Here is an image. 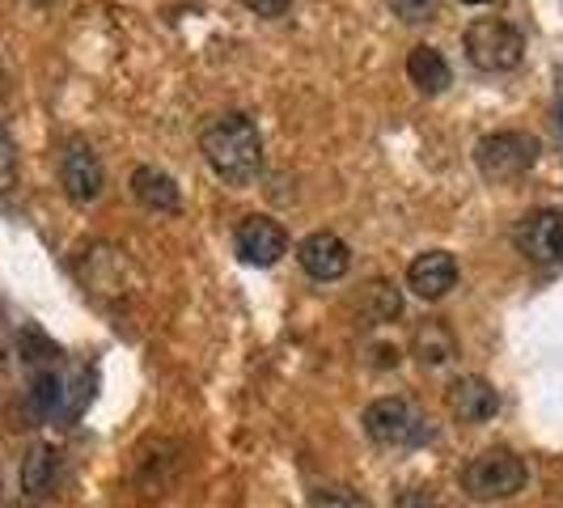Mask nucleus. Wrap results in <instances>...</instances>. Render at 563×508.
Wrapping results in <instances>:
<instances>
[{"label":"nucleus","instance_id":"1","mask_svg":"<svg viewBox=\"0 0 563 508\" xmlns=\"http://www.w3.org/2000/svg\"><path fill=\"white\" fill-rule=\"evenodd\" d=\"M199 148H203L212 174L233 183V187L254 183L258 169H263V136H258L251 114H242V111L217 114V119L203 128Z\"/></svg>","mask_w":563,"mask_h":508},{"label":"nucleus","instance_id":"2","mask_svg":"<svg viewBox=\"0 0 563 508\" xmlns=\"http://www.w3.org/2000/svg\"><path fill=\"white\" fill-rule=\"evenodd\" d=\"M530 479L526 462L512 450H483L479 457L466 462L462 471V492L479 505H496V500H512Z\"/></svg>","mask_w":563,"mask_h":508},{"label":"nucleus","instance_id":"3","mask_svg":"<svg viewBox=\"0 0 563 508\" xmlns=\"http://www.w3.org/2000/svg\"><path fill=\"white\" fill-rule=\"evenodd\" d=\"M365 432L386 450H420L432 441V423L407 398H377L365 407Z\"/></svg>","mask_w":563,"mask_h":508},{"label":"nucleus","instance_id":"4","mask_svg":"<svg viewBox=\"0 0 563 508\" xmlns=\"http://www.w3.org/2000/svg\"><path fill=\"white\" fill-rule=\"evenodd\" d=\"M542 144L530 132H492L475 144V166L483 178L492 183H508V178H521L526 169H534Z\"/></svg>","mask_w":563,"mask_h":508},{"label":"nucleus","instance_id":"5","mask_svg":"<svg viewBox=\"0 0 563 508\" xmlns=\"http://www.w3.org/2000/svg\"><path fill=\"white\" fill-rule=\"evenodd\" d=\"M466 56L483 73H508L526 56V38H521V30H512L500 18H479L466 30Z\"/></svg>","mask_w":563,"mask_h":508},{"label":"nucleus","instance_id":"6","mask_svg":"<svg viewBox=\"0 0 563 508\" xmlns=\"http://www.w3.org/2000/svg\"><path fill=\"white\" fill-rule=\"evenodd\" d=\"M517 251L547 267H563V212L560 208H538L530 217H521L512 229Z\"/></svg>","mask_w":563,"mask_h":508},{"label":"nucleus","instance_id":"7","mask_svg":"<svg viewBox=\"0 0 563 508\" xmlns=\"http://www.w3.org/2000/svg\"><path fill=\"white\" fill-rule=\"evenodd\" d=\"M59 183H64V196L73 203H93L107 187V169L98 162L93 144L89 141H68L59 153Z\"/></svg>","mask_w":563,"mask_h":508},{"label":"nucleus","instance_id":"8","mask_svg":"<svg viewBox=\"0 0 563 508\" xmlns=\"http://www.w3.org/2000/svg\"><path fill=\"white\" fill-rule=\"evenodd\" d=\"M233 251L251 267H272V263H280L284 254H288V233L272 217H246L238 225V233H233Z\"/></svg>","mask_w":563,"mask_h":508},{"label":"nucleus","instance_id":"9","mask_svg":"<svg viewBox=\"0 0 563 508\" xmlns=\"http://www.w3.org/2000/svg\"><path fill=\"white\" fill-rule=\"evenodd\" d=\"M297 263L306 267V276L313 280H339L347 267H352V251H347V242L331 233V229H318L310 238H301V246H297Z\"/></svg>","mask_w":563,"mask_h":508},{"label":"nucleus","instance_id":"10","mask_svg":"<svg viewBox=\"0 0 563 508\" xmlns=\"http://www.w3.org/2000/svg\"><path fill=\"white\" fill-rule=\"evenodd\" d=\"M457 284V258L450 251H423L407 267V288L423 301H441Z\"/></svg>","mask_w":563,"mask_h":508},{"label":"nucleus","instance_id":"11","mask_svg":"<svg viewBox=\"0 0 563 508\" xmlns=\"http://www.w3.org/2000/svg\"><path fill=\"white\" fill-rule=\"evenodd\" d=\"M450 411L466 423H487L500 411V395L483 377H457L450 386Z\"/></svg>","mask_w":563,"mask_h":508},{"label":"nucleus","instance_id":"12","mask_svg":"<svg viewBox=\"0 0 563 508\" xmlns=\"http://www.w3.org/2000/svg\"><path fill=\"white\" fill-rule=\"evenodd\" d=\"M132 196H136V203L148 208V212H178V203H183L178 183L157 166H141L132 174Z\"/></svg>","mask_w":563,"mask_h":508},{"label":"nucleus","instance_id":"13","mask_svg":"<svg viewBox=\"0 0 563 508\" xmlns=\"http://www.w3.org/2000/svg\"><path fill=\"white\" fill-rule=\"evenodd\" d=\"M407 77H411V85H420L423 93H441V89L450 85L453 73L437 47L420 43V47H411V56H407Z\"/></svg>","mask_w":563,"mask_h":508},{"label":"nucleus","instance_id":"14","mask_svg":"<svg viewBox=\"0 0 563 508\" xmlns=\"http://www.w3.org/2000/svg\"><path fill=\"white\" fill-rule=\"evenodd\" d=\"M56 471H59V453L52 450V445H34V450L26 453V462H22V487H26V496L52 492Z\"/></svg>","mask_w":563,"mask_h":508},{"label":"nucleus","instance_id":"15","mask_svg":"<svg viewBox=\"0 0 563 508\" xmlns=\"http://www.w3.org/2000/svg\"><path fill=\"white\" fill-rule=\"evenodd\" d=\"M416 356H420V365L441 368L457 356V343H453V335L441 327V322H428V327L416 331Z\"/></svg>","mask_w":563,"mask_h":508},{"label":"nucleus","instance_id":"16","mask_svg":"<svg viewBox=\"0 0 563 508\" xmlns=\"http://www.w3.org/2000/svg\"><path fill=\"white\" fill-rule=\"evenodd\" d=\"M368 301H373V318H382V322H390V318H398V310H402V297H398V288H390V284H368Z\"/></svg>","mask_w":563,"mask_h":508},{"label":"nucleus","instance_id":"17","mask_svg":"<svg viewBox=\"0 0 563 508\" xmlns=\"http://www.w3.org/2000/svg\"><path fill=\"white\" fill-rule=\"evenodd\" d=\"M13 183H18V144L9 136V128L0 123V196L13 191Z\"/></svg>","mask_w":563,"mask_h":508},{"label":"nucleus","instance_id":"18","mask_svg":"<svg viewBox=\"0 0 563 508\" xmlns=\"http://www.w3.org/2000/svg\"><path fill=\"white\" fill-rule=\"evenodd\" d=\"M437 4H441V0H390L395 18H402L407 26H420V22H428V18L437 13Z\"/></svg>","mask_w":563,"mask_h":508},{"label":"nucleus","instance_id":"19","mask_svg":"<svg viewBox=\"0 0 563 508\" xmlns=\"http://www.w3.org/2000/svg\"><path fill=\"white\" fill-rule=\"evenodd\" d=\"M313 508H365L361 500H352L347 492H313Z\"/></svg>","mask_w":563,"mask_h":508},{"label":"nucleus","instance_id":"20","mask_svg":"<svg viewBox=\"0 0 563 508\" xmlns=\"http://www.w3.org/2000/svg\"><path fill=\"white\" fill-rule=\"evenodd\" d=\"M251 13H258V18H280L284 9H288V0H242Z\"/></svg>","mask_w":563,"mask_h":508},{"label":"nucleus","instance_id":"21","mask_svg":"<svg viewBox=\"0 0 563 508\" xmlns=\"http://www.w3.org/2000/svg\"><path fill=\"white\" fill-rule=\"evenodd\" d=\"M395 508H432V496L420 492V487H411V492H402V496H398Z\"/></svg>","mask_w":563,"mask_h":508},{"label":"nucleus","instance_id":"22","mask_svg":"<svg viewBox=\"0 0 563 508\" xmlns=\"http://www.w3.org/2000/svg\"><path fill=\"white\" fill-rule=\"evenodd\" d=\"M4 85H9V77H4V64H0V102H4Z\"/></svg>","mask_w":563,"mask_h":508},{"label":"nucleus","instance_id":"23","mask_svg":"<svg viewBox=\"0 0 563 508\" xmlns=\"http://www.w3.org/2000/svg\"><path fill=\"white\" fill-rule=\"evenodd\" d=\"M462 4H492V0H462Z\"/></svg>","mask_w":563,"mask_h":508},{"label":"nucleus","instance_id":"24","mask_svg":"<svg viewBox=\"0 0 563 508\" xmlns=\"http://www.w3.org/2000/svg\"><path fill=\"white\" fill-rule=\"evenodd\" d=\"M34 4H47V0H34Z\"/></svg>","mask_w":563,"mask_h":508}]
</instances>
